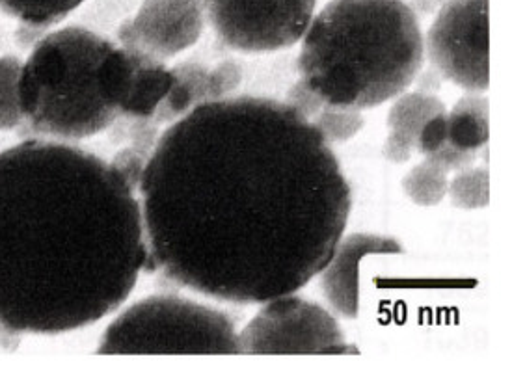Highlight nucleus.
<instances>
[{"mask_svg": "<svg viewBox=\"0 0 512 385\" xmlns=\"http://www.w3.org/2000/svg\"><path fill=\"white\" fill-rule=\"evenodd\" d=\"M148 268L142 207L82 147L27 140L0 151V328L81 330L114 313Z\"/></svg>", "mask_w": 512, "mask_h": 385, "instance_id": "nucleus-2", "label": "nucleus"}, {"mask_svg": "<svg viewBox=\"0 0 512 385\" xmlns=\"http://www.w3.org/2000/svg\"><path fill=\"white\" fill-rule=\"evenodd\" d=\"M172 73L174 84L153 116L157 125L176 123L194 108L226 99L243 82V67L233 60L220 62L213 69L198 62H183L172 67Z\"/></svg>", "mask_w": 512, "mask_h": 385, "instance_id": "nucleus-11", "label": "nucleus"}, {"mask_svg": "<svg viewBox=\"0 0 512 385\" xmlns=\"http://www.w3.org/2000/svg\"><path fill=\"white\" fill-rule=\"evenodd\" d=\"M239 354L248 356H313L360 354L345 343L336 319L324 307L293 294L278 296L239 333Z\"/></svg>", "mask_w": 512, "mask_h": 385, "instance_id": "nucleus-6", "label": "nucleus"}, {"mask_svg": "<svg viewBox=\"0 0 512 385\" xmlns=\"http://www.w3.org/2000/svg\"><path fill=\"white\" fill-rule=\"evenodd\" d=\"M123 120L129 121V129H127V136L131 140V144L146 153L151 157L153 149L157 146V140H159V125L153 120H129V118H123Z\"/></svg>", "mask_w": 512, "mask_h": 385, "instance_id": "nucleus-24", "label": "nucleus"}, {"mask_svg": "<svg viewBox=\"0 0 512 385\" xmlns=\"http://www.w3.org/2000/svg\"><path fill=\"white\" fill-rule=\"evenodd\" d=\"M148 162L149 155L138 151L135 147H127V149H123L114 157V160L110 162V166L120 173L123 181L136 194L138 188H140V183H142L144 172L148 168Z\"/></svg>", "mask_w": 512, "mask_h": 385, "instance_id": "nucleus-20", "label": "nucleus"}, {"mask_svg": "<svg viewBox=\"0 0 512 385\" xmlns=\"http://www.w3.org/2000/svg\"><path fill=\"white\" fill-rule=\"evenodd\" d=\"M148 268L233 304L321 274L351 216L330 144L287 103L226 97L159 136L140 183Z\"/></svg>", "mask_w": 512, "mask_h": 385, "instance_id": "nucleus-1", "label": "nucleus"}, {"mask_svg": "<svg viewBox=\"0 0 512 385\" xmlns=\"http://www.w3.org/2000/svg\"><path fill=\"white\" fill-rule=\"evenodd\" d=\"M23 64L15 56H0V131H12L21 125L19 77Z\"/></svg>", "mask_w": 512, "mask_h": 385, "instance_id": "nucleus-18", "label": "nucleus"}, {"mask_svg": "<svg viewBox=\"0 0 512 385\" xmlns=\"http://www.w3.org/2000/svg\"><path fill=\"white\" fill-rule=\"evenodd\" d=\"M203 12L226 47L272 53L304 38L317 0H202Z\"/></svg>", "mask_w": 512, "mask_h": 385, "instance_id": "nucleus-7", "label": "nucleus"}, {"mask_svg": "<svg viewBox=\"0 0 512 385\" xmlns=\"http://www.w3.org/2000/svg\"><path fill=\"white\" fill-rule=\"evenodd\" d=\"M285 103L293 110H297L300 116H304L306 120H313L321 110H323L324 99L311 90L310 86L304 82V80H298L297 84H293V88L287 92V99Z\"/></svg>", "mask_w": 512, "mask_h": 385, "instance_id": "nucleus-21", "label": "nucleus"}, {"mask_svg": "<svg viewBox=\"0 0 512 385\" xmlns=\"http://www.w3.org/2000/svg\"><path fill=\"white\" fill-rule=\"evenodd\" d=\"M203 27L202 0H144L118 30V40L125 49L164 62L198 43Z\"/></svg>", "mask_w": 512, "mask_h": 385, "instance_id": "nucleus-9", "label": "nucleus"}, {"mask_svg": "<svg viewBox=\"0 0 512 385\" xmlns=\"http://www.w3.org/2000/svg\"><path fill=\"white\" fill-rule=\"evenodd\" d=\"M373 253H403V246L390 237L354 233L337 242L336 252L321 270L324 298L343 319H356L360 313V263Z\"/></svg>", "mask_w": 512, "mask_h": 385, "instance_id": "nucleus-10", "label": "nucleus"}, {"mask_svg": "<svg viewBox=\"0 0 512 385\" xmlns=\"http://www.w3.org/2000/svg\"><path fill=\"white\" fill-rule=\"evenodd\" d=\"M427 160H432L434 164H438L440 168H444L445 172H460L473 166V162L477 160L475 153L470 151H462L459 147L451 146L445 140L442 146L438 147L436 151H432Z\"/></svg>", "mask_w": 512, "mask_h": 385, "instance_id": "nucleus-22", "label": "nucleus"}, {"mask_svg": "<svg viewBox=\"0 0 512 385\" xmlns=\"http://www.w3.org/2000/svg\"><path fill=\"white\" fill-rule=\"evenodd\" d=\"M445 2L447 0H412V4H408V6L416 15H431L432 12L440 10Z\"/></svg>", "mask_w": 512, "mask_h": 385, "instance_id": "nucleus-26", "label": "nucleus"}, {"mask_svg": "<svg viewBox=\"0 0 512 385\" xmlns=\"http://www.w3.org/2000/svg\"><path fill=\"white\" fill-rule=\"evenodd\" d=\"M425 41L405 0H332L311 19L298 71L328 105L378 107L418 79Z\"/></svg>", "mask_w": 512, "mask_h": 385, "instance_id": "nucleus-3", "label": "nucleus"}, {"mask_svg": "<svg viewBox=\"0 0 512 385\" xmlns=\"http://www.w3.org/2000/svg\"><path fill=\"white\" fill-rule=\"evenodd\" d=\"M99 354H239L233 320L179 296H151L123 311L99 341Z\"/></svg>", "mask_w": 512, "mask_h": 385, "instance_id": "nucleus-5", "label": "nucleus"}, {"mask_svg": "<svg viewBox=\"0 0 512 385\" xmlns=\"http://www.w3.org/2000/svg\"><path fill=\"white\" fill-rule=\"evenodd\" d=\"M382 151H384L386 159L395 162V164H403L406 160H410L412 153L416 151V146L405 136L390 133L388 138H386V142H384V149Z\"/></svg>", "mask_w": 512, "mask_h": 385, "instance_id": "nucleus-25", "label": "nucleus"}, {"mask_svg": "<svg viewBox=\"0 0 512 385\" xmlns=\"http://www.w3.org/2000/svg\"><path fill=\"white\" fill-rule=\"evenodd\" d=\"M112 45L82 27L45 34L34 45L19 77V107L36 133L81 140L118 121L99 84V66Z\"/></svg>", "mask_w": 512, "mask_h": 385, "instance_id": "nucleus-4", "label": "nucleus"}, {"mask_svg": "<svg viewBox=\"0 0 512 385\" xmlns=\"http://www.w3.org/2000/svg\"><path fill=\"white\" fill-rule=\"evenodd\" d=\"M174 84L172 69L164 66L148 54L138 51L135 80L131 95L123 107L120 118L129 120H153L157 108Z\"/></svg>", "mask_w": 512, "mask_h": 385, "instance_id": "nucleus-12", "label": "nucleus"}, {"mask_svg": "<svg viewBox=\"0 0 512 385\" xmlns=\"http://www.w3.org/2000/svg\"><path fill=\"white\" fill-rule=\"evenodd\" d=\"M449 186V173L432 160H425L406 173L403 188L406 196L421 207H434L444 201Z\"/></svg>", "mask_w": 512, "mask_h": 385, "instance_id": "nucleus-16", "label": "nucleus"}, {"mask_svg": "<svg viewBox=\"0 0 512 385\" xmlns=\"http://www.w3.org/2000/svg\"><path fill=\"white\" fill-rule=\"evenodd\" d=\"M444 112H447L444 103L432 93H403L388 114V129L390 133L405 136L416 146L419 131L425 127V123Z\"/></svg>", "mask_w": 512, "mask_h": 385, "instance_id": "nucleus-14", "label": "nucleus"}, {"mask_svg": "<svg viewBox=\"0 0 512 385\" xmlns=\"http://www.w3.org/2000/svg\"><path fill=\"white\" fill-rule=\"evenodd\" d=\"M447 194L451 203L462 211L483 209L490 201V175L486 168H466L449 181Z\"/></svg>", "mask_w": 512, "mask_h": 385, "instance_id": "nucleus-17", "label": "nucleus"}, {"mask_svg": "<svg viewBox=\"0 0 512 385\" xmlns=\"http://www.w3.org/2000/svg\"><path fill=\"white\" fill-rule=\"evenodd\" d=\"M488 99L479 93L464 95L451 112H447V142L479 155L488 144Z\"/></svg>", "mask_w": 512, "mask_h": 385, "instance_id": "nucleus-13", "label": "nucleus"}, {"mask_svg": "<svg viewBox=\"0 0 512 385\" xmlns=\"http://www.w3.org/2000/svg\"><path fill=\"white\" fill-rule=\"evenodd\" d=\"M311 123L321 133L326 144H339V142L351 140L352 136L362 131L364 116L360 114V110L336 107L326 103Z\"/></svg>", "mask_w": 512, "mask_h": 385, "instance_id": "nucleus-19", "label": "nucleus"}, {"mask_svg": "<svg viewBox=\"0 0 512 385\" xmlns=\"http://www.w3.org/2000/svg\"><path fill=\"white\" fill-rule=\"evenodd\" d=\"M445 140H447V112L425 123L416 140V151L423 157H429L432 151H436L444 144Z\"/></svg>", "mask_w": 512, "mask_h": 385, "instance_id": "nucleus-23", "label": "nucleus"}, {"mask_svg": "<svg viewBox=\"0 0 512 385\" xmlns=\"http://www.w3.org/2000/svg\"><path fill=\"white\" fill-rule=\"evenodd\" d=\"M84 0H0V10L30 27H53L77 10Z\"/></svg>", "mask_w": 512, "mask_h": 385, "instance_id": "nucleus-15", "label": "nucleus"}, {"mask_svg": "<svg viewBox=\"0 0 512 385\" xmlns=\"http://www.w3.org/2000/svg\"><path fill=\"white\" fill-rule=\"evenodd\" d=\"M488 2L447 0L427 34L434 69L466 92H486L490 82Z\"/></svg>", "mask_w": 512, "mask_h": 385, "instance_id": "nucleus-8", "label": "nucleus"}]
</instances>
